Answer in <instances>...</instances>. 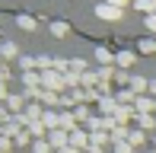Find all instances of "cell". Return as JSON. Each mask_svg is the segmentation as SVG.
I'll use <instances>...</instances> for the list:
<instances>
[{"label": "cell", "instance_id": "obj_4", "mask_svg": "<svg viewBox=\"0 0 156 153\" xmlns=\"http://www.w3.org/2000/svg\"><path fill=\"white\" fill-rule=\"evenodd\" d=\"M147 29L156 32V13H150V16H147Z\"/></svg>", "mask_w": 156, "mask_h": 153}, {"label": "cell", "instance_id": "obj_1", "mask_svg": "<svg viewBox=\"0 0 156 153\" xmlns=\"http://www.w3.org/2000/svg\"><path fill=\"white\" fill-rule=\"evenodd\" d=\"M96 16H102V19H121V10L112 6V3H99L96 6Z\"/></svg>", "mask_w": 156, "mask_h": 153}, {"label": "cell", "instance_id": "obj_3", "mask_svg": "<svg viewBox=\"0 0 156 153\" xmlns=\"http://www.w3.org/2000/svg\"><path fill=\"white\" fill-rule=\"evenodd\" d=\"M118 64H124V67H127V64H134V54H127V51H124V54H118Z\"/></svg>", "mask_w": 156, "mask_h": 153}, {"label": "cell", "instance_id": "obj_5", "mask_svg": "<svg viewBox=\"0 0 156 153\" xmlns=\"http://www.w3.org/2000/svg\"><path fill=\"white\" fill-rule=\"evenodd\" d=\"M105 3H112V6H118V10H121V6L127 3V0H105Z\"/></svg>", "mask_w": 156, "mask_h": 153}, {"label": "cell", "instance_id": "obj_2", "mask_svg": "<svg viewBox=\"0 0 156 153\" xmlns=\"http://www.w3.org/2000/svg\"><path fill=\"white\" fill-rule=\"evenodd\" d=\"M134 6L140 13H156V0H134Z\"/></svg>", "mask_w": 156, "mask_h": 153}]
</instances>
